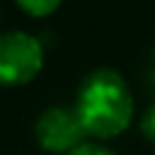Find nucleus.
Returning <instances> with one entry per match:
<instances>
[{
  "label": "nucleus",
  "instance_id": "1",
  "mask_svg": "<svg viewBox=\"0 0 155 155\" xmlns=\"http://www.w3.org/2000/svg\"><path fill=\"white\" fill-rule=\"evenodd\" d=\"M75 114L85 136L114 138L133 119V97L124 75L114 68H97L82 78L75 99Z\"/></svg>",
  "mask_w": 155,
  "mask_h": 155
},
{
  "label": "nucleus",
  "instance_id": "2",
  "mask_svg": "<svg viewBox=\"0 0 155 155\" xmlns=\"http://www.w3.org/2000/svg\"><path fill=\"white\" fill-rule=\"evenodd\" d=\"M44 68V46L29 31H0V87L31 82Z\"/></svg>",
  "mask_w": 155,
  "mask_h": 155
},
{
  "label": "nucleus",
  "instance_id": "3",
  "mask_svg": "<svg viewBox=\"0 0 155 155\" xmlns=\"http://www.w3.org/2000/svg\"><path fill=\"white\" fill-rule=\"evenodd\" d=\"M34 136L39 145L51 153H70L85 140V131L75 109L65 107H48L46 111H41L34 126Z\"/></svg>",
  "mask_w": 155,
  "mask_h": 155
},
{
  "label": "nucleus",
  "instance_id": "4",
  "mask_svg": "<svg viewBox=\"0 0 155 155\" xmlns=\"http://www.w3.org/2000/svg\"><path fill=\"white\" fill-rule=\"evenodd\" d=\"M63 0H17V5L31 17H46L61 7Z\"/></svg>",
  "mask_w": 155,
  "mask_h": 155
},
{
  "label": "nucleus",
  "instance_id": "5",
  "mask_svg": "<svg viewBox=\"0 0 155 155\" xmlns=\"http://www.w3.org/2000/svg\"><path fill=\"white\" fill-rule=\"evenodd\" d=\"M65 155H116L114 150H109L107 145H102V143H94V140H82L80 145H75L70 153H65Z\"/></svg>",
  "mask_w": 155,
  "mask_h": 155
},
{
  "label": "nucleus",
  "instance_id": "6",
  "mask_svg": "<svg viewBox=\"0 0 155 155\" xmlns=\"http://www.w3.org/2000/svg\"><path fill=\"white\" fill-rule=\"evenodd\" d=\"M140 131H143V136H145L148 140L155 143V104H150V109L143 114V119H140Z\"/></svg>",
  "mask_w": 155,
  "mask_h": 155
},
{
  "label": "nucleus",
  "instance_id": "7",
  "mask_svg": "<svg viewBox=\"0 0 155 155\" xmlns=\"http://www.w3.org/2000/svg\"><path fill=\"white\" fill-rule=\"evenodd\" d=\"M153 80H155V48H153Z\"/></svg>",
  "mask_w": 155,
  "mask_h": 155
}]
</instances>
